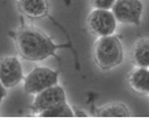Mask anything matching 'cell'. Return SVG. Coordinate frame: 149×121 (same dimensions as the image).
Instances as JSON below:
<instances>
[{
	"instance_id": "6da1fadb",
	"label": "cell",
	"mask_w": 149,
	"mask_h": 121,
	"mask_svg": "<svg viewBox=\"0 0 149 121\" xmlns=\"http://www.w3.org/2000/svg\"><path fill=\"white\" fill-rule=\"evenodd\" d=\"M16 48L22 59L28 61H42L55 54L58 48L47 34L37 29H24L15 38Z\"/></svg>"
},
{
	"instance_id": "7a4b0ae2",
	"label": "cell",
	"mask_w": 149,
	"mask_h": 121,
	"mask_svg": "<svg viewBox=\"0 0 149 121\" xmlns=\"http://www.w3.org/2000/svg\"><path fill=\"white\" fill-rule=\"evenodd\" d=\"M123 46L120 39L116 35L100 36L94 43V57L95 63L101 69H111L118 67L123 61Z\"/></svg>"
},
{
	"instance_id": "3957f363",
	"label": "cell",
	"mask_w": 149,
	"mask_h": 121,
	"mask_svg": "<svg viewBox=\"0 0 149 121\" xmlns=\"http://www.w3.org/2000/svg\"><path fill=\"white\" fill-rule=\"evenodd\" d=\"M58 83V72L46 67H36L24 78V90L28 94H38Z\"/></svg>"
},
{
	"instance_id": "277c9868",
	"label": "cell",
	"mask_w": 149,
	"mask_h": 121,
	"mask_svg": "<svg viewBox=\"0 0 149 121\" xmlns=\"http://www.w3.org/2000/svg\"><path fill=\"white\" fill-rule=\"evenodd\" d=\"M88 28L97 36L111 35L116 29V18L111 9L94 8V10L88 17Z\"/></svg>"
},
{
	"instance_id": "5b68a950",
	"label": "cell",
	"mask_w": 149,
	"mask_h": 121,
	"mask_svg": "<svg viewBox=\"0 0 149 121\" xmlns=\"http://www.w3.org/2000/svg\"><path fill=\"white\" fill-rule=\"evenodd\" d=\"M111 12L114 13L118 22L140 25L143 3L140 0H115Z\"/></svg>"
},
{
	"instance_id": "8992f818",
	"label": "cell",
	"mask_w": 149,
	"mask_h": 121,
	"mask_svg": "<svg viewBox=\"0 0 149 121\" xmlns=\"http://www.w3.org/2000/svg\"><path fill=\"white\" fill-rule=\"evenodd\" d=\"M24 80L21 63L17 57L7 56L0 59V82L5 89H12Z\"/></svg>"
},
{
	"instance_id": "52a82bcc",
	"label": "cell",
	"mask_w": 149,
	"mask_h": 121,
	"mask_svg": "<svg viewBox=\"0 0 149 121\" xmlns=\"http://www.w3.org/2000/svg\"><path fill=\"white\" fill-rule=\"evenodd\" d=\"M63 102H65V91L63 90L62 86L56 83V85L50 86V87L36 94L31 109L39 113V112L45 111L52 106H56L59 103H63Z\"/></svg>"
},
{
	"instance_id": "ba28073f",
	"label": "cell",
	"mask_w": 149,
	"mask_h": 121,
	"mask_svg": "<svg viewBox=\"0 0 149 121\" xmlns=\"http://www.w3.org/2000/svg\"><path fill=\"white\" fill-rule=\"evenodd\" d=\"M17 7L22 14L30 18H42L49 13L47 0H18Z\"/></svg>"
},
{
	"instance_id": "9c48e42d",
	"label": "cell",
	"mask_w": 149,
	"mask_h": 121,
	"mask_svg": "<svg viewBox=\"0 0 149 121\" xmlns=\"http://www.w3.org/2000/svg\"><path fill=\"white\" fill-rule=\"evenodd\" d=\"M128 82L135 91L140 94H149V69L137 67L130 74Z\"/></svg>"
},
{
	"instance_id": "30bf717a",
	"label": "cell",
	"mask_w": 149,
	"mask_h": 121,
	"mask_svg": "<svg viewBox=\"0 0 149 121\" xmlns=\"http://www.w3.org/2000/svg\"><path fill=\"white\" fill-rule=\"evenodd\" d=\"M132 60L139 68H149V39L143 38L135 43L132 50Z\"/></svg>"
},
{
	"instance_id": "8fae6325",
	"label": "cell",
	"mask_w": 149,
	"mask_h": 121,
	"mask_svg": "<svg viewBox=\"0 0 149 121\" xmlns=\"http://www.w3.org/2000/svg\"><path fill=\"white\" fill-rule=\"evenodd\" d=\"M98 117H128L130 111L124 104L122 103H113L103 106L97 109L95 112Z\"/></svg>"
},
{
	"instance_id": "7c38bea8",
	"label": "cell",
	"mask_w": 149,
	"mask_h": 121,
	"mask_svg": "<svg viewBox=\"0 0 149 121\" xmlns=\"http://www.w3.org/2000/svg\"><path fill=\"white\" fill-rule=\"evenodd\" d=\"M38 115L41 117H73L74 112L65 102H63V103H59L39 112Z\"/></svg>"
},
{
	"instance_id": "4fadbf2b",
	"label": "cell",
	"mask_w": 149,
	"mask_h": 121,
	"mask_svg": "<svg viewBox=\"0 0 149 121\" xmlns=\"http://www.w3.org/2000/svg\"><path fill=\"white\" fill-rule=\"evenodd\" d=\"M95 9H111L115 0H90Z\"/></svg>"
},
{
	"instance_id": "5bb4252c",
	"label": "cell",
	"mask_w": 149,
	"mask_h": 121,
	"mask_svg": "<svg viewBox=\"0 0 149 121\" xmlns=\"http://www.w3.org/2000/svg\"><path fill=\"white\" fill-rule=\"evenodd\" d=\"M5 94H7V89L3 86V83L0 82V103L3 102V99L5 98Z\"/></svg>"
}]
</instances>
